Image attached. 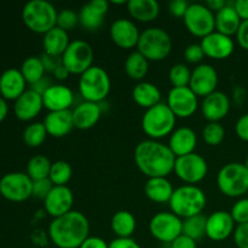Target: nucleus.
Returning a JSON list of instances; mask_svg holds the SVG:
<instances>
[{"label": "nucleus", "mask_w": 248, "mask_h": 248, "mask_svg": "<svg viewBox=\"0 0 248 248\" xmlns=\"http://www.w3.org/2000/svg\"><path fill=\"white\" fill-rule=\"evenodd\" d=\"M235 132L240 140L248 142V113L244 114L239 120L236 121L235 125Z\"/></svg>", "instance_id": "nucleus-48"}, {"label": "nucleus", "mask_w": 248, "mask_h": 248, "mask_svg": "<svg viewBox=\"0 0 248 248\" xmlns=\"http://www.w3.org/2000/svg\"><path fill=\"white\" fill-rule=\"evenodd\" d=\"M79 248H109V244H107L102 237L89 236Z\"/></svg>", "instance_id": "nucleus-53"}, {"label": "nucleus", "mask_w": 248, "mask_h": 248, "mask_svg": "<svg viewBox=\"0 0 248 248\" xmlns=\"http://www.w3.org/2000/svg\"><path fill=\"white\" fill-rule=\"evenodd\" d=\"M74 127L79 130H90L93 127L102 115V108L99 103L84 101L78 104L72 110Z\"/></svg>", "instance_id": "nucleus-27"}, {"label": "nucleus", "mask_w": 248, "mask_h": 248, "mask_svg": "<svg viewBox=\"0 0 248 248\" xmlns=\"http://www.w3.org/2000/svg\"><path fill=\"white\" fill-rule=\"evenodd\" d=\"M198 144V136L190 127H178L170 135L169 147L176 157L194 153Z\"/></svg>", "instance_id": "nucleus-24"}, {"label": "nucleus", "mask_w": 248, "mask_h": 248, "mask_svg": "<svg viewBox=\"0 0 248 248\" xmlns=\"http://www.w3.org/2000/svg\"><path fill=\"white\" fill-rule=\"evenodd\" d=\"M218 189L228 198H240L248 193V170L245 164L229 162L217 174Z\"/></svg>", "instance_id": "nucleus-8"}, {"label": "nucleus", "mask_w": 248, "mask_h": 248, "mask_svg": "<svg viewBox=\"0 0 248 248\" xmlns=\"http://www.w3.org/2000/svg\"><path fill=\"white\" fill-rule=\"evenodd\" d=\"M69 74H70V73L68 72L67 68L63 65V63H62V64L58 65V67L56 68L55 70H53V75H55L56 79H58V80H65Z\"/></svg>", "instance_id": "nucleus-57"}, {"label": "nucleus", "mask_w": 248, "mask_h": 248, "mask_svg": "<svg viewBox=\"0 0 248 248\" xmlns=\"http://www.w3.org/2000/svg\"><path fill=\"white\" fill-rule=\"evenodd\" d=\"M232 235L237 248H248V223L237 225Z\"/></svg>", "instance_id": "nucleus-46"}, {"label": "nucleus", "mask_w": 248, "mask_h": 248, "mask_svg": "<svg viewBox=\"0 0 248 248\" xmlns=\"http://www.w3.org/2000/svg\"><path fill=\"white\" fill-rule=\"evenodd\" d=\"M245 166H246V169L248 170V156H247V159H246V161H245Z\"/></svg>", "instance_id": "nucleus-59"}, {"label": "nucleus", "mask_w": 248, "mask_h": 248, "mask_svg": "<svg viewBox=\"0 0 248 248\" xmlns=\"http://www.w3.org/2000/svg\"><path fill=\"white\" fill-rule=\"evenodd\" d=\"M125 73L133 80H142L149 70V61L140 52L132 51L125 61Z\"/></svg>", "instance_id": "nucleus-34"}, {"label": "nucleus", "mask_w": 248, "mask_h": 248, "mask_svg": "<svg viewBox=\"0 0 248 248\" xmlns=\"http://www.w3.org/2000/svg\"><path fill=\"white\" fill-rule=\"evenodd\" d=\"M44 108L43 96L34 90H26L15 101V115L22 121H31L40 114Z\"/></svg>", "instance_id": "nucleus-20"}, {"label": "nucleus", "mask_w": 248, "mask_h": 248, "mask_svg": "<svg viewBox=\"0 0 248 248\" xmlns=\"http://www.w3.org/2000/svg\"><path fill=\"white\" fill-rule=\"evenodd\" d=\"M110 86L109 74L99 65H92L79 78L80 94L87 102H103L110 91Z\"/></svg>", "instance_id": "nucleus-7"}, {"label": "nucleus", "mask_w": 248, "mask_h": 248, "mask_svg": "<svg viewBox=\"0 0 248 248\" xmlns=\"http://www.w3.org/2000/svg\"><path fill=\"white\" fill-rule=\"evenodd\" d=\"M171 35L160 27H150L140 33L137 44V51H140L148 61L165 60L172 51Z\"/></svg>", "instance_id": "nucleus-6"}, {"label": "nucleus", "mask_w": 248, "mask_h": 248, "mask_svg": "<svg viewBox=\"0 0 248 248\" xmlns=\"http://www.w3.org/2000/svg\"><path fill=\"white\" fill-rule=\"evenodd\" d=\"M200 45L205 52V56L213 60H225L234 52L235 48L232 36L224 35L217 31L203 36Z\"/></svg>", "instance_id": "nucleus-16"}, {"label": "nucleus", "mask_w": 248, "mask_h": 248, "mask_svg": "<svg viewBox=\"0 0 248 248\" xmlns=\"http://www.w3.org/2000/svg\"><path fill=\"white\" fill-rule=\"evenodd\" d=\"M70 40L68 31L58 28L57 26L51 29L46 34H44L43 38V46L45 53L55 57H62L64 51L69 46Z\"/></svg>", "instance_id": "nucleus-30"}, {"label": "nucleus", "mask_w": 248, "mask_h": 248, "mask_svg": "<svg viewBox=\"0 0 248 248\" xmlns=\"http://www.w3.org/2000/svg\"><path fill=\"white\" fill-rule=\"evenodd\" d=\"M109 248H142L136 242L132 237H127V239H120L116 237L113 241L109 242Z\"/></svg>", "instance_id": "nucleus-49"}, {"label": "nucleus", "mask_w": 248, "mask_h": 248, "mask_svg": "<svg viewBox=\"0 0 248 248\" xmlns=\"http://www.w3.org/2000/svg\"><path fill=\"white\" fill-rule=\"evenodd\" d=\"M202 114L208 123H219L230 110V98L222 91H215L203 98Z\"/></svg>", "instance_id": "nucleus-23"}, {"label": "nucleus", "mask_w": 248, "mask_h": 248, "mask_svg": "<svg viewBox=\"0 0 248 248\" xmlns=\"http://www.w3.org/2000/svg\"><path fill=\"white\" fill-rule=\"evenodd\" d=\"M136 218L128 211H118L115 215L113 216L110 222L111 230L114 234L120 239H127L133 235L136 230Z\"/></svg>", "instance_id": "nucleus-33"}, {"label": "nucleus", "mask_w": 248, "mask_h": 248, "mask_svg": "<svg viewBox=\"0 0 248 248\" xmlns=\"http://www.w3.org/2000/svg\"><path fill=\"white\" fill-rule=\"evenodd\" d=\"M149 232L154 239L171 245L183 232V219L172 212H159L149 222Z\"/></svg>", "instance_id": "nucleus-11"}, {"label": "nucleus", "mask_w": 248, "mask_h": 248, "mask_svg": "<svg viewBox=\"0 0 248 248\" xmlns=\"http://www.w3.org/2000/svg\"><path fill=\"white\" fill-rule=\"evenodd\" d=\"M47 136L44 123H31L23 131V140L28 147L36 148L43 144Z\"/></svg>", "instance_id": "nucleus-39"}, {"label": "nucleus", "mask_w": 248, "mask_h": 248, "mask_svg": "<svg viewBox=\"0 0 248 248\" xmlns=\"http://www.w3.org/2000/svg\"><path fill=\"white\" fill-rule=\"evenodd\" d=\"M53 186H53L52 182H51L48 178L33 182V195L31 196L45 200L46 196L50 194V191L52 190Z\"/></svg>", "instance_id": "nucleus-44"}, {"label": "nucleus", "mask_w": 248, "mask_h": 248, "mask_svg": "<svg viewBox=\"0 0 248 248\" xmlns=\"http://www.w3.org/2000/svg\"><path fill=\"white\" fill-rule=\"evenodd\" d=\"M236 40L244 50L248 51V21H242L236 33Z\"/></svg>", "instance_id": "nucleus-50"}, {"label": "nucleus", "mask_w": 248, "mask_h": 248, "mask_svg": "<svg viewBox=\"0 0 248 248\" xmlns=\"http://www.w3.org/2000/svg\"><path fill=\"white\" fill-rule=\"evenodd\" d=\"M127 10L131 16L140 22H150L157 17L160 4L156 0H130Z\"/></svg>", "instance_id": "nucleus-32"}, {"label": "nucleus", "mask_w": 248, "mask_h": 248, "mask_svg": "<svg viewBox=\"0 0 248 248\" xmlns=\"http://www.w3.org/2000/svg\"><path fill=\"white\" fill-rule=\"evenodd\" d=\"M173 171L179 179L194 186L207 176L208 165L201 155L191 153L177 157Z\"/></svg>", "instance_id": "nucleus-13"}, {"label": "nucleus", "mask_w": 248, "mask_h": 248, "mask_svg": "<svg viewBox=\"0 0 248 248\" xmlns=\"http://www.w3.org/2000/svg\"><path fill=\"white\" fill-rule=\"evenodd\" d=\"M189 5L190 4L186 1V0H172L169 4L170 14L176 17H184Z\"/></svg>", "instance_id": "nucleus-47"}, {"label": "nucleus", "mask_w": 248, "mask_h": 248, "mask_svg": "<svg viewBox=\"0 0 248 248\" xmlns=\"http://www.w3.org/2000/svg\"><path fill=\"white\" fill-rule=\"evenodd\" d=\"M74 102L72 89L63 84L51 85L43 94L44 108L50 111L68 110Z\"/></svg>", "instance_id": "nucleus-21"}, {"label": "nucleus", "mask_w": 248, "mask_h": 248, "mask_svg": "<svg viewBox=\"0 0 248 248\" xmlns=\"http://www.w3.org/2000/svg\"><path fill=\"white\" fill-rule=\"evenodd\" d=\"M52 162L44 155H35L27 165V174L33 182L48 178Z\"/></svg>", "instance_id": "nucleus-36"}, {"label": "nucleus", "mask_w": 248, "mask_h": 248, "mask_svg": "<svg viewBox=\"0 0 248 248\" xmlns=\"http://www.w3.org/2000/svg\"><path fill=\"white\" fill-rule=\"evenodd\" d=\"M108 9L107 0H91L82 5L79 12V23L87 31H96L103 24Z\"/></svg>", "instance_id": "nucleus-22"}, {"label": "nucleus", "mask_w": 248, "mask_h": 248, "mask_svg": "<svg viewBox=\"0 0 248 248\" xmlns=\"http://www.w3.org/2000/svg\"><path fill=\"white\" fill-rule=\"evenodd\" d=\"M206 222H207V217L202 215H198L183 219V232H182V234L198 241V240L206 236Z\"/></svg>", "instance_id": "nucleus-37"}, {"label": "nucleus", "mask_w": 248, "mask_h": 248, "mask_svg": "<svg viewBox=\"0 0 248 248\" xmlns=\"http://www.w3.org/2000/svg\"><path fill=\"white\" fill-rule=\"evenodd\" d=\"M173 191V186L166 177L148 178L144 186V193L147 198L157 203L170 202Z\"/></svg>", "instance_id": "nucleus-29"}, {"label": "nucleus", "mask_w": 248, "mask_h": 248, "mask_svg": "<svg viewBox=\"0 0 248 248\" xmlns=\"http://www.w3.org/2000/svg\"><path fill=\"white\" fill-rule=\"evenodd\" d=\"M234 7L242 21H248V0H236Z\"/></svg>", "instance_id": "nucleus-54"}, {"label": "nucleus", "mask_w": 248, "mask_h": 248, "mask_svg": "<svg viewBox=\"0 0 248 248\" xmlns=\"http://www.w3.org/2000/svg\"><path fill=\"white\" fill-rule=\"evenodd\" d=\"M40 58L41 61H43L45 69L50 70V72L52 73L58 65L62 64V57H55V56H50L47 55V53H44Z\"/></svg>", "instance_id": "nucleus-52"}, {"label": "nucleus", "mask_w": 248, "mask_h": 248, "mask_svg": "<svg viewBox=\"0 0 248 248\" xmlns=\"http://www.w3.org/2000/svg\"><path fill=\"white\" fill-rule=\"evenodd\" d=\"M184 57L189 63H200L205 57V52H203L202 47L200 44H189L184 50Z\"/></svg>", "instance_id": "nucleus-45"}, {"label": "nucleus", "mask_w": 248, "mask_h": 248, "mask_svg": "<svg viewBox=\"0 0 248 248\" xmlns=\"http://www.w3.org/2000/svg\"><path fill=\"white\" fill-rule=\"evenodd\" d=\"M225 5H227V1H225V0H207V1H206V6L216 12L219 11L220 9H223Z\"/></svg>", "instance_id": "nucleus-56"}, {"label": "nucleus", "mask_w": 248, "mask_h": 248, "mask_svg": "<svg viewBox=\"0 0 248 248\" xmlns=\"http://www.w3.org/2000/svg\"><path fill=\"white\" fill-rule=\"evenodd\" d=\"M51 85H52V84L50 82V80H47L45 77H44L43 79L40 80V81H38V82H35L34 85H31V89L34 90V91L38 92L39 94H41V96H43L44 92H45L46 90H47L48 87L51 86Z\"/></svg>", "instance_id": "nucleus-55"}, {"label": "nucleus", "mask_w": 248, "mask_h": 248, "mask_svg": "<svg viewBox=\"0 0 248 248\" xmlns=\"http://www.w3.org/2000/svg\"><path fill=\"white\" fill-rule=\"evenodd\" d=\"M218 73L207 63H200L191 72L189 87L198 97L205 98L208 94L217 91Z\"/></svg>", "instance_id": "nucleus-15"}, {"label": "nucleus", "mask_w": 248, "mask_h": 248, "mask_svg": "<svg viewBox=\"0 0 248 248\" xmlns=\"http://www.w3.org/2000/svg\"><path fill=\"white\" fill-rule=\"evenodd\" d=\"M230 215L237 225L248 223V199H240L236 201L232 206Z\"/></svg>", "instance_id": "nucleus-43"}, {"label": "nucleus", "mask_w": 248, "mask_h": 248, "mask_svg": "<svg viewBox=\"0 0 248 248\" xmlns=\"http://www.w3.org/2000/svg\"><path fill=\"white\" fill-rule=\"evenodd\" d=\"M57 10L46 0H31L22 10L24 24L31 31L46 34L57 24Z\"/></svg>", "instance_id": "nucleus-4"}, {"label": "nucleus", "mask_w": 248, "mask_h": 248, "mask_svg": "<svg viewBox=\"0 0 248 248\" xmlns=\"http://www.w3.org/2000/svg\"><path fill=\"white\" fill-rule=\"evenodd\" d=\"M205 193L201 188L191 184H186L174 189L170 200L171 212L178 216L181 219L201 215L206 206Z\"/></svg>", "instance_id": "nucleus-3"}, {"label": "nucleus", "mask_w": 248, "mask_h": 248, "mask_svg": "<svg viewBox=\"0 0 248 248\" xmlns=\"http://www.w3.org/2000/svg\"><path fill=\"white\" fill-rule=\"evenodd\" d=\"M241 22L242 19L234 7V1H227V5L223 9L216 12V31L224 35H236Z\"/></svg>", "instance_id": "nucleus-28"}, {"label": "nucleus", "mask_w": 248, "mask_h": 248, "mask_svg": "<svg viewBox=\"0 0 248 248\" xmlns=\"http://www.w3.org/2000/svg\"><path fill=\"white\" fill-rule=\"evenodd\" d=\"M183 21L189 33L200 38L216 31V15L206 6V4L193 2L189 5Z\"/></svg>", "instance_id": "nucleus-9"}, {"label": "nucleus", "mask_w": 248, "mask_h": 248, "mask_svg": "<svg viewBox=\"0 0 248 248\" xmlns=\"http://www.w3.org/2000/svg\"><path fill=\"white\" fill-rule=\"evenodd\" d=\"M235 222L230 212L217 211L207 217L206 222V236L212 241H224L234 234Z\"/></svg>", "instance_id": "nucleus-19"}, {"label": "nucleus", "mask_w": 248, "mask_h": 248, "mask_svg": "<svg viewBox=\"0 0 248 248\" xmlns=\"http://www.w3.org/2000/svg\"><path fill=\"white\" fill-rule=\"evenodd\" d=\"M7 113H9V107H7L6 99L0 96V123L6 118Z\"/></svg>", "instance_id": "nucleus-58"}, {"label": "nucleus", "mask_w": 248, "mask_h": 248, "mask_svg": "<svg viewBox=\"0 0 248 248\" xmlns=\"http://www.w3.org/2000/svg\"><path fill=\"white\" fill-rule=\"evenodd\" d=\"M202 137L207 144L218 145L225 137V130L219 123H208L202 130Z\"/></svg>", "instance_id": "nucleus-41"}, {"label": "nucleus", "mask_w": 248, "mask_h": 248, "mask_svg": "<svg viewBox=\"0 0 248 248\" xmlns=\"http://www.w3.org/2000/svg\"><path fill=\"white\" fill-rule=\"evenodd\" d=\"M19 70H21L22 75L26 79V81L28 84H31V86L35 84V82L40 81L45 77L46 72L41 58L36 57V56H31V57L26 58L23 61V63H22L21 69Z\"/></svg>", "instance_id": "nucleus-35"}, {"label": "nucleus", "mask_w": 248, "mask_h": 248, "mask_svg": "<svg viewBox=\"0 0 248 248\" xmlns=\"http://www.w3.org/2000/svg\"><path fill=\"white\" fill-rule=\"evenodd\" d=\"M73 176V169L69 162L64 160H58L52 162L48 174V179L52 182L53 186H67Z\"/></svg>", "instance_id": "nucleus-38"}, {"label": "nucleus", "mask_w": 248, "mask_h": 248, "mask_svg": "<svg viewBox=\"0 0 248 248\" xmlns=\"http://www.w3.org/2000/svg\"><path fill=\"white\" fill-rule=\"evenodd\" d=\"M26 85L21 70L16 68H9L0 75V94L5 99L16 101L26 91Z\"/></svg>", "instance_id": "nucleus-25"}, {"label": "nucleus", "mask_w": 248, "mask_h": 248, "mask_svg": "<svg viewBox=\"0 0 248 248\" xmlns=\"http://www.w3.org/2000/svg\"><path fill=\"white\" fill-rule=\"evenodd\" d=\"M93 48L87 41L74 40L62 55V63L70 74L81 75L93 65Z\"/></svg>", "instance_id": "nucleus-10"}, {"label": "nucleus", "mask_w": 248, "mask_h": 248, "mask_svg": "<svg viewBox=\"0 0 248 248\" xmlns=\"http://www.w3.org/2000/svg\"><path fill=\"white\" fill-rule=\"evenodd\" d=\"M176 119L166 103H159L147 109L142 118V128L150 140H160L174 131Z\"/></svg>", "instance_id": "nucleus-5"}, {"label": "nucleus", "mask_w": 248, "mask_h": 248, "mask_svg": "<svg viewBox=\"0 0 248 248\" xmlns=\"http://www.w3.org/2000/svg\"><path fill=\"white\" fill-rule=\"evenodd\" d=\"M135 162L148 178L167 177L174 170L176 155L169 145L155 140H145L135 148Z\"/></svg>", "instance_id": "nucleus-1"}, {"label": "nucleus", "mask_w": 248, "mask_h": 248, "mask_svg": "<svg viewBox=\"0 0 248 248\" xmlns=\"http://www.w3.org/2000/svg\"><path fill=\"white\" fill-rule=\"evenodd\" d=\"M43 123L46 131H47V135L56 138L64 137L74 127L73 113L70 109H68V110L50 111L45 116Z\"/></svg>", "instance_id": "nucleus-26"}, {"label": "nucleus", "mask_w": 248, "mask_h": 248, "mask_svg": "<svg viewBox=\"0 0 248 248\" xmlns=\"http://www.w3.org/2000/svg\"><path fill=\"white\" fill-rule=\"evenodd\" d=\"M110 38L121 48H132L137 46L140 31L135 22L128 18H118L110 26Z\"/></svg>", "instance_id": "nucleus-17"}, {"label": "nucleus", "mask_w": 248, "mask_h": 248, "mask_svg": "<svg viewBox=\"0 0 248 248\" xmlns=\"http://www.w3.org/2000/svg\"><path fill=\"white\" fill-rule=\"evenodd\" d=\"M79 23V14L72 9H63L57 15V24L58 28L68 31L75 28V26Z\"/></svg>", "instance_id": "nucleus-42"}, {"label": "nucleus", "mask_w": 248, "mask_h": 248, "mask_svg": "<svg viewBox=\"0 0 248 248\" xmlns=\"http://www.w3.org/2000/svg\"><path fill=\"white\" fill-rule=\"evenodd\" d=\"M73 202L74 195L67 186H55L44 200V206L48 215L58 218L72 211Z\"/></svg>", "instance_id": "nucleus-18"}, {"label": "nucleus", "mask_w": 248, "mask_h": 248, "mask_svg": "<svg viewBox=\"0 0 248 248\" xmlns=\"http://www.w3.org/2000/svg\"><path fill=\"white\" fill-rule=\"evenodd\" d=\"M171 248H198L195 240L182 234L171 244Z\"/></svg>", "instance_id": "nucleus-51"}, {"label": "nucleus", "mask_w": 248, "mask_h": 248, "mask_svg": "<svg viewBox=\"0 0 248 248\" xmlns=\"http://www.w3.org/2000/svg\"><path fill=\"white\" fill-rule=\"evenodd\" d=\"M0 194L14 202H22L33 195V181L23 172L6 173L0 179Z\"/></svg>", "instance_id": "nucleus-12"}, {"label": "nucleus", "mask_w": 248, "mask_h": 248, "mask_svg": "<svg viewBox=\"0 0 248 248\" xmlns=\"http://www.w3.org/2000/svg\"><path fill=\"white\" fill-rule=\"evenodd\" d=\"M169 78L173 87H186L189 86L191 78V70L188 65L183 63H177L172 65L169 72Z\"/></svg>", "instance_id": "nucleus-40"}, {"label": "nucleus", "mask_w": 248, "mask_h": 248, "mask_svg": "<svg viewBox=\"0 0 248 248\" xmlns=\"http://www.w3.org/2000/svg\"><path fill=\"white\" fill-rule=\"evenodd\" d=\"M48 236L57 248H79L90 236V222L80 211H70L53 218L48 227Z\"/></svg>", "instance_id": "nucleus-2"}, {"label": "nucleus", "mask_w": 248, "mask_h": 248, "mask_svg": "<svg viewBox=\"0 0 248 248\" xmlns=\"http://www.w3.org/2000/svg\"><path fill=\"white\" fill-rule=\"evenodd\" d=\"M132 98L140 107L145 110L156 104L161 103V92L159 87L149 81H140L133 87Z\"/></svg>", "instance_id": "nucleus-31"}, {"label": "nucleus", "mask_w": 248, "mask_h": 248, "mask_svg": "<svg viewBox=\"0 0 248 248\" xmlns=\"http://www.w3.org/2000/svg\"><path fill=\"white\" fill-rule=\"evenodd\" d=\"M166 104L177 118H189L198 109L199 98L189 86L172 87L167 94Z\"/></svg>", "instance_id": "nucleus-14"}]
</instances>
